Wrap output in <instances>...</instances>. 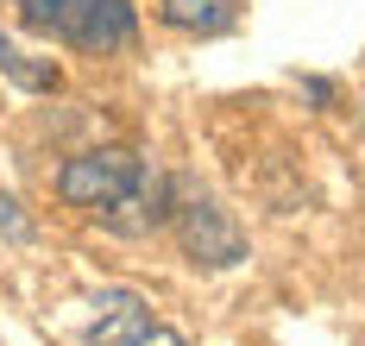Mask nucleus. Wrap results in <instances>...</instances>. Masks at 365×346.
Masks as SVG:
<instances>
[{
    "label": "nucleus",
    "instance_id": "6",
    "mask_svg": "<svg viewBox=\"0 0 365 346\" xmlns=\"http://www.w3.org/2000/svg\"><path fill=\"white\" fill-rule=\"evenodd\" d=\"M0 76H13L26 95H57V82H63V76H57V63H32L13 38H0Z\"/></svg>",
    "mask_w": 365,
    "mask_h": 346
},
{
    "label": "nucleus",
    "instance_id": "3",
    "mask_svg": "<svg viewBox=\"0 0 365 346\" xmlns=\"http://www.w3.org/2000/svg\"><path fill=\"white\" fill-rule=\"evenodd\" d=\"M164 227L177 233V246H182L189 265L227 271V265L246 258V233L233 227V214H227L208 189H195L189 177H170V214H164Z\"/></svg>",
    "mask_w": 365,
    "mask_h": 346
},
{
    "label": "nucleus",
    "instance_id": "5",
    "mask_svg": "<svg viewBox=\"0 0 365 346\" xmlns=\"http://www.w3.org/2000/svg\"><path fill=\"white\" fill-rule=\"evenodd\" d=\"M95 308H101V315H95V334H88L95 346H126V340H133V334H139V327L151 321L145 303H139L133 290H108V296H101Z\"/></svg>",
    "mask_w": 365,
    "mask_h": 346
},
{
    "label": "nucleus",
    "instance_id": "1",
    "mask_svg": "<svg viewBox=\"0 0 365 346\" xmlns=\"http://www.w3.org/2000/svg\"><path fill=\"white\" fill-rule=\"evenodd\" d=\"M57 195L70 201L76 214H88L95 227L120 233V239H145L164 227L170 214V177L133 145H95L76 152L57 170Z\"/></svg>",
    "mask_w": 365,
    "mask_h": 346
},
{
    "label": "nucleus",
    "instance_id": "2",
    "mask_svg": "<svg viewBox=\"0 0 365 346\" xmlns=\"http://www.w3.org/2000/svg\"><path fill=\"white\" fill-rule=\"evenodd\" d=\"M19 19L44 38L88 51V57H120L139 44V6L133 0H13Z\"/></svg>",
    "mask_w": 365,
    "mask_h": 346
},
{
    "label": "nucleus",
    "instance_id": "4",
    "mask_svg": "<svg viewBox=\"0 0 365 346\" xmlns=\"http://www.w3.org/2000/svg\"><path fill=\"white\" fill-rule=\"evenodd\" d=\"M158 19L170 32H189V38H220L233 19H240V0H164Z\"/></svg>",
    "mask_w": 365,
    "mask_h": 346
},
{
    "label": "nucleus",
    "instance_id": "7",
    "mask_svg": "<svg viewBox=\"0 0 365 346\" xmlns=\"http://www.w3.org/2000/svg\"><path fill=\"white\" fill-rule=\"evenodd\" d=\"M0 233H6L13 246H26V239H32V221L19 214V201H13V195H0Z\"/></svg>",
    "mask_w": 365,
    "mask_h": 346
},
{
    "label": "nucleus",
    "instance_id": "9",
    "mask_svg": "<svg viewBox=\"0 0 365 346\" xmlns=\"http://www.w3.org/2000/svg\"><path fill=\"white\" fill-rule=\"evenodd\" d=\"M302 95H309L315 108H334V82L328 76H302Z\"/></svg>",
    "mask_w": 365,
    "mask_h": 346
},
{
    "label": "nucleus",
    "instance_id": "8",
    "mask_svg": "<svg viewBox=\"0 0 365 346\" xmlns=\"http://www.w3.org/2000/svg\"><path fill=\"white\" fill-rule=\"evenodd\" d=\"M126 346H189V340H182L177 327H158V321H145V327H139Z\"/></svg>",
    "mask_w": 365,
    "mask_h": 346
}]
</instances>
